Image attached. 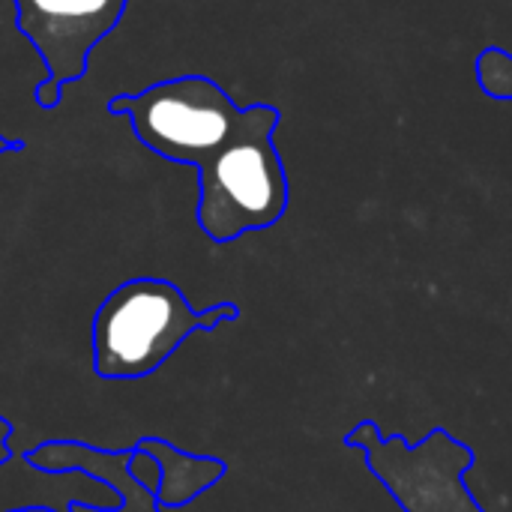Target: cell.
<instances>
[{
    "label": "cell",
    "mask_w": 512,
    "mask_h": 512,
    "mask_svg": "<svg viewBox=\"0 0 512 512\" xmlns=\"http://www.w3.org/2000/svg\"><path fill=\"white\" fill-rule=\"evenodd\" d=\"M129 453H108V450H93L84 444H42L33 453H27V459L36 468L45 471H84L102 483H108L111 489H117L123 495V507L117 510H90V507H75L72 512H162L156 501V489L141 486L132 474H129Z\"/></svg>",
    "instance_id": "8992f818"
},
{
    "label": "cell",
    "mask_w": 512,
    "mask_h": 512,
    "mask_svg": "<svg viewBox=\"0 0 512 512\" xmlns=\"http://www.w3.org/2000/svg\"><path fill=\"white\" fill-rule=\"evenodd\" d=\"M15 27L36 48L45 78L33 96L39 108H54L66 84L87 72L90 51L120 24L129 0H12Z\"/></svg>",
    "instance_id": "277c9868"
},
{
    "label": "cell",
    "mask_w": 512,
    "mask_h": 512,
    "mask_svg": "<svg viewBox=\"0 0 512 512\" xmlns=\"http://www.w3.org/2000/svg\"><path fill=\"white\" fill-rule=\"evenodd\" d=\"M237 306L219 303L195 312L183 291L165 279H129L114 288L93 315V372L108 381L153 375L195 330L234 321Z\"/></svg>",
    "instance_id": "7a4b0ae2"
},
{
    "label": "cell",
    "mask_w": 512,
    "mask_h": 512,
    "mask_svg": "<svg viewBox=\"0 0 512 512\" xmlns=\"http://www.w3.org/2000/svg\"><path fill=\"white\" fill-rule=\"evenodd\" d=\"M477 84L489 99L512 102V54L504 48H483L477 57Z\"/></svg>",
    "instance_id": "ba28073f"
},
{
    "label": "cell",
    "mask_w": 512,
    "mask_h": 512,
    "mask_svg": "<svg viewBox=\"0 0 512 512\" xmlns=\"http://www.w3.org/2000/svg\"><path fill=\"white\" fill-rule=\"evenodd\" d=\"M108 111L129 117L135 138L147 150L192 168L228 144L246 120V108L207 75H177L141 93L114 96Z\"/></svg>",
    "instance_id": "3957f363"
},
{
    "label": "cell",
    "mask_w": 512,
    "mask_h": 512,
    "mask_svg": "<svg viewBox=\"0 0 512 512\" xmlns=\"http://www.w3.org/2000/svg\"><path fill=\"white\" fill-rule=\"evenodd\" d=\"M279 108L246 105L243 126L207 156L198 171V225L213 243H231L249 231L276 225L288 210V174L276 150Z\"/></svg>",
    "instance_id": "6da1fadb"
},
{
    "label": "cell",
    "mask_w": 512,
    "mask_h": 512,
    "mask_svg": "<svg viewBox=\"0 0 512 512\" xmlns=\"http://www.w3.org/2000/svg\"><path fill=\"white\" fill-rule=\"evenodd\" d=\"M15 150H24V141H15V138L0 135V156L3 153H15Z\"/></svg>",
    "instance_id": "9c48e42d"
},
{
    "label": "cell",
    "mask_w": 512,
    "mask_h": 512,
    "mask_svg": "<svg viewBox=\"0 0 512 512\" xmlns=\"http://www.w3.org/2000/svg\"><path fill=\"white\" fill-rule=\"evenodd\" d=\"M75 507L117 510L123 495L84 471H45L27 456H9L0 465V512H72Z\"/></svg>",
    "instance_id": "5b68a950"
},
{
    "label": "cell",
    "mask_w": 512,
    "mask_h": 512,
    "mask_svg": "<svg viewBox=\"0 0 512 512\" xmlns=\"http://www.w3.org/2000/svg\"><path fill=\"white\" fill-rule=\"evenodd\" d=\"M138 450L150 453L159 465V489H156V501L162 510L168 507H183L186 501L198 498L201 492H207L222 474L225 465L219 459H192L162 441H138Z\"/></svg>",
    "instance_id": "52a82bcc"
},
{
    "label": "cell",
    "mask_w": 512,
    "mask_h": 512,
    "mask_svg": "<svg viewBox=\"0 0 512 512\" xmlns=\"http://www.w3.org/2000/svg\"><path fill=\"white\" fill-rule=\"evenodd\" d=\"M27 512H48V510H27Z\"/></svg>",
    "instance_id": "30bf717a"
}]
</instances>
